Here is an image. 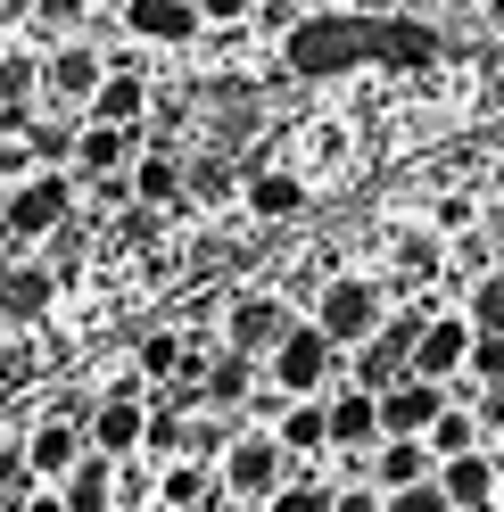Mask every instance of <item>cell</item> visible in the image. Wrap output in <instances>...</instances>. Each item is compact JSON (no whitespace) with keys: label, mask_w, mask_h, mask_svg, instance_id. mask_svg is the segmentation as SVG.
I'll list each match as a JSON object with an SVG mask.
<instances>
[{"label":"cell","mask_w":504,"mask_h":512,"mask_svg":"<svg viewBox=\"0 0 504 512\" xmlns=\"http://www.w3.org/2000/svg\"><path fill=\"white\" fill-rule=\"evenodd\" d=\"M430 67L438 34L397 9H348V17H298L290 25V67L298 75H339V67Z\"/></svg>","instance_id":"obj_1"},{"label":"cell","mask_w":504,"mask_h":512,"mask_svg":"<svg viewBox=\"0 0 504 512\" xmlns=\"http://www.w3.org/2000/svg\"><path fill=\"white\" fill-rule=\"evenodd\" d=\"M215 479H224V496H273L281 479H298V455L281 446V430H240L215 455Z\"/></svg>","instance_id":"obj_2"},{"label":"cell","mask_w":504,"mask_h":512,"mask_svg":"<svg viewBox=\"0 0 504 512\" xmlns=\"http://www.w3.org/2000/svg\"><path fill=\"white\" fill-rule=\"evenodd\" d=\"M314 323H323L339 347H364L372 331L389 323V290L364 281V273H339V281H323V298H314Z\"/></svg>","instance_id":"obj_3"},{"label":"cell","mask_w":504,"mask_h":512,"mask_svg":"<svg viewBox=\"0 0 504 512\" xmlns=\"http://www.w3.org/2000/svg\"><path fill=\"white\" fill-rule=\"evenodd\" d=\"M331 356H339V339H331L323 323H290L281 347H273V380H281L290 397H314V389L331 380Z\"/></svg>","instance_id":"obj_4"},{"label":"cell","mask_w":504,"mask_h":512,"mask_svg":"<svg viewBox=\"0 0 504 512\" xmlns=\"http://www.w3.org/2000/svg\"><path fill=\"white\" fill-rule=\"evenodd\" d=\"M67 207H75V190L58 182V174H25L9 199H0V215H9V232H17V240H50V232H67Z\"/></svg>","instance_id":"obj_5"},{"label":"cell","mask_w":504,"mask_h":512,"mask_svg":"<svg viewBox=\"0 0 504 512\" xmlns=\"http://www.w3.org/2000/svg\"><path fill=\"white\" fill-rule=\"evenodd\" d=\"M141 430H149V405H141L133 389H108L100 405H91V422H83V438L100 446L108 463H124V455H133V446H141Z\"/></svg>","instance_id":"obj_6"},{"label":"cell","mask_w":504,"mask_h":512,"mask_svg":"<svg viewBox=\"0 0 504 512\" xmlns=\"http://www.w3.org/2000/svg\"><path fill=\"white\" fill-rule=\"evenodd\" d=\"M463 364H471V314H438V323H422L414 356H405V372H422V380H447Z\"/></svg>","instance_id":"obj_7"},{"label":"cell","mask_w":504,"mask_h":512,"mask_svg":"<svg viewBox=\"0 0 504 512\" xmlns=\"http://www.w3.org/2000/svg\"><path fill=\"white\" fill-rule=\"evenodd\" d=\"M133 157H141V124H100L91 116V133H75V166L100 174V182L133 174Z\"/></svg>","instance_id":"obj_8"},{"label":"cell","mask_w":504,"mask_h":512,"mask_svg":"<svg viewBox=\"0 0 504 512\" xmlns=\"http://www.w3.org/2000/svg\"><path fill=\"white\" fill-rule=\"evenodd\" d=\"M100 50H83V42H58L50 58H42V100L58 108V100H91V91H100Z\"/></svg>","instance_id":"obj_9"},{"label":"cell","mask_w":504,"mask_h":512,"mask_svg":"<svg viewBox=\"0 0 504 512\" xmlns=\"http://www.w3.org/2000/svg\"><path fill=\"white\" fill-rule=\"evenodd\" d=\"M116 17H124V34H141V42H191L207 25L199 0H124Z\"/></svg>","instance_id":"obj_10"},{"label":"cell","mask_w":504,"mask_h":512,"mask_svg":"<svg viewBox=\"0 0 504 512\" xmlns=\"http://www.w3.org/2000/svg\"><path fill=\"white\" fill-rule=\"evenodd\" d=\"M83 430L75 422H58V413H50V422H34V438H25V463H34V479H50V488H58V479H67L75 463H83Z\"/></svg>","instance_id":"obj_11"},{"label":"cell","mask_w":504,"mask_h":512,"mask_svg":"<svg viewBox=\"0 0 504 512\" xmlns=\"http://www.w3.org/2000/svg\"><path fill=\"white\" fill-rule=\"evenodd\" d=\"M331 446H348V455H372V446H381V389L331 397Z\"/></svg>","instance_id":"obj_12"},{"label":"cell","mask_w":504,"mask_h":512,"mask_svg":"<svg viewBox=\"0 0 504 512\" xmlns=\"http://www.w3.org/2000/svg\"><path fill=\"white\" fill-rule=\"evenodd\" d=\"M240 199H248V215H257V223H290V215L306 207V174H290V166H257Z\"/></svg>","instance_id":"obj_13"},{"label":"cell","mask_w":504,"mask_h":512,"mask_svg":"<svg viewBox=\"0 0 504 512\" xmlns=\"http://www.w3.org/2000/svg\"><path fill=\"white\" fill-rule=\"evenodd\" d=\"M430 471H438V455H430V438H414V430H397V438L372 446V479H381V488H414V479H430Z\"/></svg>","instance_id":"obj_14"},{"label":"cell","mask_w":504,"mask_h":512,"mask_svg":"<svg viewBox=\"0 0 504 512\" xmlns=\"http://www.w3.org/2000/svg\"><path fill=\"white\" fill-rule=\"evenodd\" d=\"M224 331H232V347H248V356H273L281 331H290V306H281V298H240Z\"/></svg>","instance_id":"obj_15"},{"label":"cell","mask_w":504,"mask_h":512,"mask_svg":"<svg viewBox=\"0 0 504 512\" xmlns=\"http://www.w3.org/2000/svg\"><path fill=\"white\" fill-rule=\"evenodd\" d=\"M438 488L455 496V512L496 504V455H480V446H471V455H447V463H438Z\"/></svg>","instance_id":"obj_16"},{"label":"cell","mask_w":504,"mask_h":512,"mask_svg":"<svg viewBox=\"0 0 504 512\" xmlns=\"http://www.w3.org/2000/svg\"><path fill=\"white\" fill-rule=\"evenodd\" d=\"M50 298H58V273H50V265H17V273H0V314H9V323H42Z\"/></svg>","instance_id":"obj_17"},{"label":"cell","mask_w":504,"mask_h":512,"mask_svg":"<svg viewBox=\"0 0 504 512\" xmlns=\"http://www.w3.org/2000/svg\"><path fill=\"white\" fill-rule=\"evenodd\" d=\"M124 190H133L141 207H182V190H191V182H182V157L141 149V157H133V174H124Z\"/></svg>","instance_id":"obj_18"},{"label":"cell","mask_w":504,"mask_h":512,"mask_svg":"<svg viewBox=\"0 0 504 512\" xmlns=\"http://www.w3.org/2000/svg\"><path fill=\"white\" fill-rule=\"evenodd\" d=\"M281 446H290L298 463L323 455V446H331V405H323V397H298L290 413H281Z\"/></svg>","instance_id":"obj_19"},{"label":"cell","mask_w":504,"mask_h":512,"mask_svg":"<svg viewBox=\"0 0 504 512\" xmlns=\"http://www.w3.org/2000/svg\"><path fill=\"white\" fill-rule=\"evenodd\" d=\"M58 496H67V512H116V496H108V455H100V446L58 479Z\"/></svg>","instance_id":"obj_20"},{"label":"cell","mask_w":504,"mask_h":512,"mask_svg":"<svg viewBox=\"0 0 504 512\" xmlns=\"http://www.w3.org/2000/svg\"><path fill=\"white\" fill-rule=\"evenodd\" d=\"M91 116H100V124H149V91H141V75H100V91H91Z\"/></svg>","instance_id":"obj_21"},{"label":"cell","mask_w":504,"mask_h":512,"mask_svg":"<svg viewBox=\"0 0 504 512\" xmlns=\"http://www.w3.org/2000/svg\"><path fill=\"white\" fill-rule=\"evenodd\" d=\"M422 438H430V455L447 463V455H471V446H480V422H471V413H455V405H438V422H430Z\"/></svg>","instance_id":"obj_22"},{"label":"cell","mask_w":504,"mask_h":512,"mask_svg":"<svg viewBox=\"0 0 504 512\" xmlns=\"http://www.w3.org/2000/svg\"><path fill=\"white\" fill-rule=\"evenodd\" d=\"M157 496H166V504H207V512H215V471H207V463H174L166 479H157Z\"/></svg>","instance_id":"obj_23"},{"label":"cell","mask_w":504,"mask_h":512,"mask_svg":"<svg viewBox=\"0 0 504 512\" xmlns=\"http://www.w3.org/2000/svg\"><path fill=\"white\" fill-rule=\"evenodd\" d=\"M463 314H471V331H504V265H488L480 281H471Z\"/></svg>","instance_id":"obj_24"},{"label":"cell","mask_w":504,"mask_h":512,"mask_svg":"<svg viewBox=\"0 0 504 512\" xmlns=\"http://www.w3.org/2000/svg\"><path fill=\"white\" fill-rule=\"evenodd\" d=\"M331 504H339V488H323V479H306V471L265 496V512H331Z\"/></svg>","instance_id":"obj_25"},{"label":"cell","mask_w":504,"mask_h":512,"mask_svg":"<svg viewBox=\"0 0 504 512\" xmlns=\"http://www.w3.org/2000/svg\"><path fill=\"white\" fill-rule=\"evenodd\" d=\"M248 380H257V356H248V347H232V356L207 372V397H215V405H240V397H248Z\"/></svg>","instance_id":"obj_26"},{"label":"cell","mask_w":504,"mask_h":512,"mask_svg":"<svg viewBox=\"0 0 504 512\" xmlns=\"http://www.w3.org/2000/svg\"><path fill=\"white\" fill-rule=\"evenodd\" d=\"M149 455H191V422H182V405H157L149 413V430H141Z\"/></svg>","instance_id":"obj_27"},{"label":"cell","mask_w":504,"mask_h":512,"mask_svg":"<svg viewBox=\"0 0 504 512\" xmlns=\"http://www.w3.org/2000/svg\"><path fill=\"white\" fill-rule=\"evenodd\" d=\"M34 83H42L34 58H0V116H9V124H25V91H34Z\"/></svg>","instance_id":"obj_28"},{"label":"cell","mask_w":504,"mask_h":512,"mask_svg":"<svg viewBox=\"0 0 504 512\" xmlns=\"http://www.w3.org/2000/svg\"><path fill=\"white\" fill-rule=\"evenodd\" d=\"M389 512H455V496L438 488V471L414 479V488H389Z\"/></svg>","instance_id":"obj_29"},{"label":"cell","mask_w":504,"mask_h":512,"mask_svg":"<svg viewBox=\"0 0 504 512\" xmlns=\"http://www.w3.org/2000/svg\"><path fill=\"white\" fill-rule=\"evenodd\" d=\"M463 372H480L488 389H504V331H471V364Z\"/></svg>","instance_id":"obj_30"},{"label":"cell","mask_w":504,"mask_h":512,"mask_svg":"<svg viewBox=\"0 0 504 512\" xmlns=\"http://www.w3.org/2000/svg\"><path fill=\"white\" fill-rule=\"evenodd\" d=\"M91 9H100V0H34V25H42V34H75Z\"/></svg>","instance_id":"obj_31"},{"label":"cell","mask_w":504,"mask_h":512,"mask_svg":"<svg viewBox=\"0 0 504 512\" xmlns=\"http://www.w3.org/2000/svg\"><path fill=\"white\" fill-rule=\"evenodd\" d=\"M141 372H149V380H174V372H182V339H174V331L141 339Z\"/></svg>","instance_id":"obj_32"},{"label":"cell","mask_w":504,"mask_h":512,"mask_svg":"<svg viewBox=\"0 0 504 512\" xmlns=\"http://www.w3.org/2000/svg\"><path fill=\"white\" fill-rule=\"evenodd\" d=\"M25 479H34L25 446H9V438H0V504H9V496H25Z\"/></svg>","instance_id":"obj_33"},{"label":"cell","mask_w":504,"mask_h":512,"mask_svg":"<svg viewBox=\"0 0 504 512\" xmlns=\"http://www.w3.org/2000/svg\"><path fill=\"white\" fill-rule=\"evenodd\" d=\"M331 512H389V488H381V479H372V488L356 479V488H339V504H331Z\"/></svg>","instance_id":"obj_34"},{"label":"cell","mask_w":504,"mask_h":512,"mask_svg":"<svg viewBox=\"0 0 504 512\" xmlns=\"http://www.w3.org/2000/svg\"><path fill=\"white\" fill-rule=\"evenodd\" d=\"M257 0H199V17H215V25H232V17H248Z\"/></svg>","instance_id":"obj_35"},{"label":"cell","mask_w":504,"mask_h":512,"mask_svg":"<svg viewBox=\"0 0 504 512\" xmlns=\"http://www.w3.org/2000/svg\"><path fill=\"white\" fill-rule=\"evenodd\" d=\"M17 512H67V496H58V488L50 496H17Z\"/></svg>","instance_id":"obj_36"},{"label":"cell","mask_w":504,"mask_h":512,"mask_svg":"<svg viewBox=\"0 0 504 512\" xmlns=\"http://www.w3.org/2000/svg\"><path fill=\"white\" fill-rule=\"evenodd\" d=\"M215 512H265V496H240V504H224V496H215Z\"/></svg>","instance_id":"obj_37"},{"label":"cell","mask_w":504,"mask_h":512,"mask_svg":"<svg viewBox=\"0 0 504 512\" xmlns=\"http://www.w3.org/2000/svg\"><path fill=\"white\" fill-rule=\"evenodd\" d=\"M348 9H397V0H348Z\"/></svg>","instance_id":"obj_38"},{"label":"cell","mask_w":504,"mask_h":512,"mask_svg":"<svg viewBox=\"0 0 504 512\" xmlns=\"http://www.w3.org/2000/svg\"><path fill=\"white\" fill-rule=\"evenodd\" d=\"M157 512H207V504H157Z\"/></svg>","instance_id":"obj_39"},{"label":"cell","mask_w":504,"mask_h":512,"mask_svg":"<svg viewBox=\"0 0 504 512\" xmlns=\"http://www.w3.org/2000/svg\"><path fill=\"white\" fill-rule=\"evenodd\" d=\"M9 240H17V232H9V215H0V248H9Z\"/></svg>","instance_id":"obj_40"},{"label":"cell","mask_w":504,"mask_h":512,"mask_svg":"<svg viewBox=\"0 0 504 512\" xmlns=\"http://www.w3.org/2000/svg\"><path fill=\"white\" fill-rule=\"evenodd\" d=\"M496 479H504V446H496Z\"/></svg>","instance_id":"obj_41"},{"label":"cell","mask_w":504,"mask_h":512,"mask_svg":"<svg viewBox=\"0 0 504 512\" xmlns=\"http://www.w3.org/2000/svg\"><path fill=\"white\" fill-rule=\"evenodd\" d=\"M496 248H504V215H496Z\"/></svg>","instance_id":"obj_42"},{"label":"cell","mask_w":504,"mask_h":512,"mask_svg":"<svg viewBox=\"0 0 504 512\" xmlns=\"http://www.w3.org/2000/svg\"><path fill=\"white\" fill-rule=\"evenodd\" d=\"M100 9H124V0H100Z\"/></svg>","instance_id":"obj_43"}]
</instances>
